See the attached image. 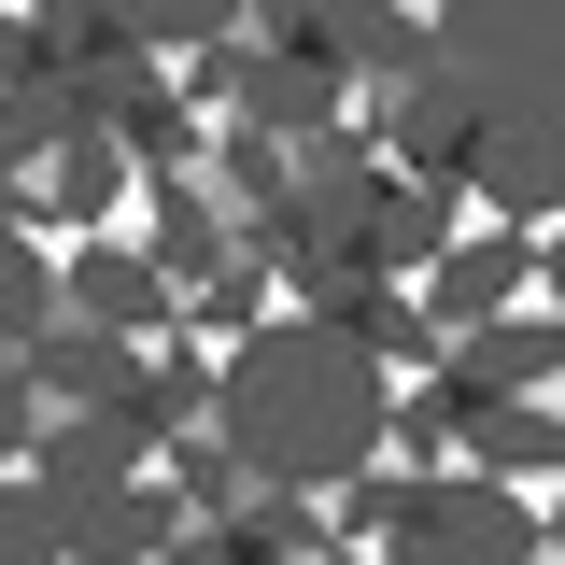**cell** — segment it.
<instances>
[{
    "mask_svg": "<svg viewBox=\"0 0 565 565\" xmlns=\"http://www.w3.org/2000/svg\"><path fill=\"white\" fill-rule=\"evenodd\" d=\"M523 565H565V523H523Z\"/></svg>",
    "mask_w": 565,
    "mask_h": 565,
    "instance_id": "6da1fadb",
    "label": "cell"
}]
</instances>
